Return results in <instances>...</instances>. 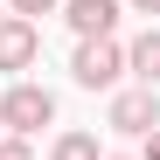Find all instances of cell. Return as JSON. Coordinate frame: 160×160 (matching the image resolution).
Instances as JSON below:
<instances>
[{"instance_id": "cell-5", "label": "cell", "mask_w": 160, "mask_h": 160, "mask_svg": "<svg viewBox=\"0 0 160 160\" xmlns=\"http://www.w3.org/2000/svg\"><path fill=\"white\" fill-rule=\"evenodd\" d=\"M63 21H70L84 42H104V35L118 28V0H70V7H63Z\"/></svg>"}, {"instance_id": "cell-12", "label": "cell", "mask_w": 160, "mask_h": 160, "mask_svg": "<svg viewBox=\"0 0 160 160\" xmlns=\"http://www.w3.org/2000/svg\"><path fill=\"white\" fill-rule=\"evenodd\" d=\"M104 160H125V153H104Z\"/></svg>"}, {"instance_id": "cell-7", "label": "cell", "mask_w": 160, "mask_h": 160, "mask_svg": "<svg viewBox=\"0 0 160 160\" xmlns=\"http://www.w3.org/2000/svg\"><path fill=\"white\" fill-rule=\"evenodd\" d=\"M49 160H104L98 153V132H63V139L49 146Z\"/></svg>"}, {"instance_id": "cell-6", "label": "cell", "mask_w": 160, "mask_h": 160, "mask_svg": "<svg viewBox=\"0 0 160 160\" xmlns=\"http://www.w3.org/2000/svg\"><path fill=\"white\" fill-rule=\"evenodd\" d=\"M125 70H132V77H139V84H146V91L160 84V28H146L139 42H132V49H125Z\"/></svg>"}, {"instance_id": "cell-3", "label": "cell", "mask_w": 160, "mask_h": 160, "mask_svg": "<svg viewBox=\"0 0 160 160\" xmlns=\"http://www.w3.org/2000/svg\"><path fill=\"white\" fill-rule=\"evenodd\" d=\"M35 56H42V28H35V21H21V14H7V21H0V70L21 77Z\"/></svg>"}, {"instance_id": "cell-8", "label": "cell", "mask_w": 160, "mask_h": 160, "mask_svg": "<svg viewBox=\"0 0 160 160\" xmlns=\"http://www.w3.org/2000/svg\"><path fill=\"white\" fill-rule=\"evenodd\" d=\"M7 7H14L21 21H35V14H56V0H7Z\"/></svg>"}, {"instance_id": "cell-2", "label": "cell", "mask_w": 160, "mask_h": 160, "mask_svg": "<svg viewBox=\"0 0 160 160\" xmlns=\"http://www.w3.org/2000/svg\"><path fill=\"white\" fill-rule=\"evenodd\" d=\"M70 77L84 91H112L118 77H125V49L104 35V42H77V56H70Z\"/></svg>"}, {"instance_id": "cell-1", "label": "cell", "mask_w": 160, "mask_h": 160, "mask_svg": "<svg viewBox=\"0 0 160 160\" xmlns=\"http://www.w3.org/2000/svg\"><path fill=\"white\" fill-rule=\"evenodd\" d=\"M49 118H56V98H49L42 84H14L7 98H0V125H7L14 139H35Z\"/></svg>"}, {"instance_id": "cell-10", "label": "cell", "mask_w": 160, "mask_h": 160, "mask_svg": "<svg viewBox=\"0 0 160 160\" xmlns=\"http://www.w3.org/2000/svg\"><path fill=\"white\" fill-rule=\"evenodd\" d=\"M146 160H160V132H146Z\"/></svg>"}, {"instance_id": "cell-11", "label": "cell", "mask_w": 160, "mask_h": 160, "mask_svg": "<svg viewBox=\"0 0 160 160\" xmlns=\"http://www.w3.org/2000/svg\"><path fill=\"white\" fill-rule=\"evenodd\" d=\"M132 7H139V14H160V0H132Z\"/></svg>"}, {"instance_id": "cell-9", "label": "cell", "mask_w": 160, "mask_h": 160, "mask_svg": "<svg viewBox=\"0 0 160 160\" xmlns=\"http://www.w3.org/2000/svg\"><path fill=\"white\" fill-rule=\"evenodd\" d=\"M0 160H28V139H0Z\"/></svg>"}, {"instance_id": "cell-4", "label": "cell", "mask_w": 160, "mask_h": 160, "mask_svg": "<svg viewBox=\"0 0 160 160\" xmlns=\"http://www.w3.org/2000/svg\"><path fill=\"white\" fill-rule=\"evenodd\" d=\"M112 132H160V98L139 84V91H118L112 98Z\"/></svg>"}]
</instances>
